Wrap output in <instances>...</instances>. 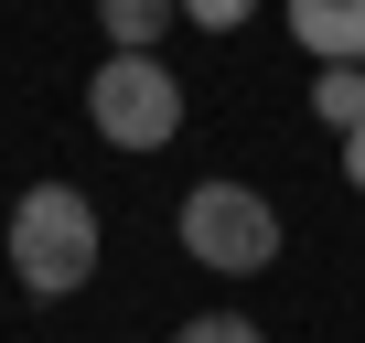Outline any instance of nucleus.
Segmentation results:
<instances>
[{
  "mask_svg": "<svg viewBox=\"0 0 365 343\" xmlns=\"http://www.w3.org/2000/svg\"><path fill=\"white\" fill-rule=\"evenodd\" d=\"M11 279L33 300H65V290L97 279V204L76 183H33L11 204Z\"/></svg>",
  "mask_w": 365,
  "mask_h": 343,
  "instance_id": "obj_1",
  "label": "nucleus"
},
{
  "mask_svg": "<svg viewBox=\"0 0 365 343\" xmlns=\"http://www.w3.org/2000/svg\"><path fill=\"white\" fill-rule=\"evenodd\" d=\"M86 118L108 150H172L182 139V75L161 54H108L86 75Z\"/></svg>",
  "mask_w": 365,
  "mask_h": 343,
  "instance_id": "obj_2",
  "label": "nucleus"
},
{
  "mask_svg": "<svg viewBox=\"0 0 365 343\" xmlns=\"http://www.w3.org/2000/svg\"><path fill=\"white\" fill-rule=\"evenodd\" d=\"M182 258H205L215 279H258L279 258V204L258 183H194L182 194Z\"/></svg>",
  "mask_w": 365,
  "mask_h": 343,
  "instance_id": "obj_3",
  "label": "nucleus"
},
{
  "mask_svg": "<svg viewBox=\"0 0 365 343\" xmlns=\"http://www.w3.org/2000/svg\"><path fill=\"white\" fill-rule=\"evenodd\" d=\"M290 33L312 65H365V0H290Z\"/></svg>",
  "mask_w": 365,
  "mask_h": 343,
  "instance_id": "obj_4",
  "label": "nucleus"
},
{
  "mask_svg": "<svg viewBox=\"0 0 365 343\" xmlns=\"http://www.w3.org/2000/svg\"><path fill=\"white\" fill-rule=\"evenodd\" d=\"M182 22V0H97V33L108 54H161V33Z\"/></svg>",
  "mask_w": 365,
  "mask_h": 343,
  "instance_id": "obj_5",
  "label": "nucleus"
},
{
  "mask_svg": "<svg viewBox=\"0 0 365 343\" xmlns=\"http://www.w3.org/2000/svg\"><path fill=\"white\" fill-rule=\"evenodd\" d=\"M312 118L344 139V129H365V65H322L312 75Z\"/></svg>",
  "mask_w": 365,
  "mask_h": 343,
  "instance_id": "obj_6",
  "label": "nucleus"
},
{
  "mask_svg": "<svg viewBox=\"0 0 365 343\" xmlns=\"http://www.w3.org/2000/svg\"><path fill=\"white\" fill-rule=\"evenodd\" d=\"M172 343H269V332H258L247 311H194V322L172 332Z\"/></svg>",
  "mask_w": 365,
  "mask_h": 343,
  "instance_id": "obj_7",
  "label": "nucleus"
},
{
  "mask_svg": "<svg viewBox=\"0 0 365 343\" xmlns=\"http://www.w3.org/2000/svg\"><path fill=\"white\" fill-rule=\"evenodd\" d=\"M247 11H258V0H182L194 33H247Z\"/></svg>",
  "mask_w": 365,
  "mask_h": 343,
  "instance_id": "obj_8",
  "label": "nucleus"
},
{
  "mask_svg": "<svg viewBox=\"0 0 365 343\" xmlns=\"http://www.w3.org/2000/svg\"><path fill=\"white\" fill-rule=\"evenodd\" d=\"M344 183L365 194V129H344Z\"/></svg>",
  "mask_w": 365,
  "mask_h": 343,
  "instance_id": "obj_9",
  "label": "nucleus"
}]
</instances>
